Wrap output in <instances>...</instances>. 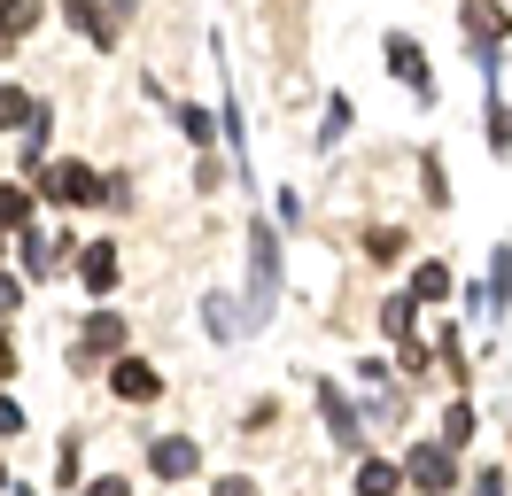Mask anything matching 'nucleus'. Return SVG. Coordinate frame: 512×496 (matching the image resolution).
I'll use <instances>...</instances> for the list:
<instances>
[{
  "label": "nucleus",
  "mask_w": 512,
  "mask_h": 496,
  "mask_svg": "<svg viewBox=\"0 0 512 496\" xmlns=\"http://www.w3.org/2000/svg\"><path fill=\"white\" fill-rule=\"evenodd\" d=\"M272 303H280V241L256 225V233H249V318H256V326L272 318Z\"/></svg>",
  "instance_id": "obj_1"
},
{
  "label": "nucleus",
  "mask_w": 512,
  "mask_h": 496,
  "mask_svg": "<svg viewBox=\"0 0 512 496\" xmlns=\"http://www.w3.org/2000/svg\"><path fill=\"white\" fill-rule=\"evenodd\" d=\"M404 481H412V489H427V496H450V481H458V458H450L443 442H419L412 458H404Z\"/></svg>",
  "instance_id": "obj_2"
},
{
  "label": "nucleus",
  "mask_w": 512,
  "mask_h": 496,
  "mask_svg": "<svg viewBox=\"0 0 512 496\" xmlns=\"http://www.w3.org/2000/svg\"><path fill=\"white\" fill-rule=\"evenodd\" d=\"M39 194L78 210V202H94V171H86V163H47V186H39Z\"/></svg>",
  "instance_id": "obj_3"
},
{
  "label": "nucleus",
  "mask_w": 512,
  "mask_h": 496,
  "mask_svg": "<svg viewBox=\"0 0 512 496\" xmlns=\"http://www.w3.org/2000/svg\"><path fill=\"white\" fill-rule=\"evenodd\" d=\"M148 465H156V473H163V481H187V473H194V465H202V450H194V442H187V434H163V442H156V450H148Z\"/></svg>",
  "instance_id": "obj_4"
},
{
  "label": "nucleus",
  "mask_w": 512,
  "mask_h": 496,
  "mask_svg": "<svg viewBox=\"0 0 512 496\" xmlns=\"http://www.w3.org/2000/svg\"><path fill=\"white\" fill-rule=\"evenodd\" d=\"M319 411H326V427H334V442H342V450H357V442H365V427H357V411L342 403V388H334V380H319Z\"/></svg>",
  "instance_id": "obj_5"
},
{
  "label": "nucleus",
  "mask_w": 512,
  "mask_h": 496,
  "mask_svg": "<svg viewBox=\"0 0 512 496\" xmlns=\"http://www.w3.org/2000/svg\"><path fill=\"white\" fill-rule=\"evenodd\" d=\"M117 341H125V318H117V310H101L94 326H86V334H78V365H94V357H109V349H117Z\"/></svg>",
  "instance_id": "obj_6"
},
{
  "label": "nucleus",
  "mask_w": 512,
  "mask_h": 496,
  "mask_svg": "<svg viewBox=\"0 0 512 496\" xmlns=\"http://www.w3.org/2000/svg\"><path fill=\"white\" fill-rule=\"evenodd\" d=\"M78 279H86L94 295H109V287H117V248H109V241H94L86 256H78Z\"/></svg>",
  "instance_id": "obj_7"
},
{
  "label": "nucleus",
  "mask_w": 512,
  "mask_h": 496,
  "mask_svg": "<svg viewBox=\"0 0 512 496\" xmlns=\"http://www.w3.org/2000/svg\"><path fill=\"white\" fill-rule=\"evenodd\" d=\"M396 489H404V473H396L388 458H365V465H357V496H396Z\"/></svg>",
  "instance_id": "obj_8"
},
{
  "label": "nucleus",
  "mask_w": 512,
  "mask_h": 496,
  "mask_svg": "<svg viewBox=\"0 0 512 496\" xmlns=\"http://www.w3.org/2000/svg\"><path fill=\"white\" fill-rule=\"evenodd\" d=\"M156 388H163V380L148 365H132V357L117 365V396H125V403H156Z\"/></svg>",
  "instance_id": "obj_9"
},
{
  "label": "nucleus",
  "mask_w": 512,
  "mask_h": 496,
  "mask_svg": "<svg viewBox=\"0 0 512 496\" xmlns=\"http://www.w3.org/2000/svg\"><path fill=\"white\" fill-rule=\"evenodd\" d=\"M388 70H396V78H412V86H427V62H419V47L404 39V31L388 39Z\"/></svg>",
  "instance_id": "obj_10"
},
{
  "label": "nucleus",
  "mask_w": 512,
  "mask_h": 496,
  "mask_svg": "<svg viewBox=\"0 0 512 496\" xmlns=\"http://www.w3.org/2000/svg\"><path fill=\"white\" fill-rule=\"evenodd\" d=\"M412 310H419L412 295H388V303H381V334L388 341H412Z\"/></svg>",
  "instance_id": "obj_11"
},
{
  "label": "nucleus",
  "mask_w": 512,
  "mask_h": 496,
  "mask_svg": "<svg viewBox=\"0 0 512 496\" xmlns=\"http://www.w3.org/2000/svg\"><path fill=\"white\" fill-rule=\"evenodd\" d=\"M70 24L86 31V39H94V47H109V39H117V31H109V16H101L94 0H70Z\"/></svg>",
  "instance_id": "obj_12"
},
{
  "label": "nucleus",
  "mask_w": 512,
  "mask_h": 496,
  "mask_svg": "<svg viewBox=\"0 0 512 496\" xmlns=\"http://www.w3.org/2000/svg\"><path fill=\"white\" fill-rule=\"evenodd\" d=\"M32 24H39V0H0V31L8 39H24Z\"/></svg>",
  "instance_id": "obj_13"
},
{
  "label": "nucleus",
  "mask_w": 512,
  "mask_h": 496,
  "mask_svg": "<svg viewBox=\"0 0 512 496\" xmlns=\"http://www.w3.org/2000/svg\"><path fill=\"white\" fill-rule=\"evenodd\" d=\"M450 295V272L443 264H419V279H412V303H443Z\"/></svg>",
  "instance_id": "obj_14"
},
{
  "label": "nucleus",
  "mask_w": 512,
  "mask_h": 496,
  "mask_svg": "<svg viewBox=\"0 0 512 496\" xmlns=\"http://www.w3.org/2000/svg\"><path fill=\"white\" fill-rule=\"evenodd\" d=\"M466 434H474V411H466V403H450V411H443V450H458Z\"/></svg>",
  "instance_id": "obj_15"
},
{
  "label": "nucleus",
  "mask_w": 512,
  "mask_h": 496,
  "mask_svg": "<svg viewBox=\"0 0 512 496\" xmlns=\"http://www.w3.org/2000/svg\"><path fill=\"white\" fill-rule=\"evenodd\" d=\"M202 310H210V334H218V341H233V334H241V318H233V303H225V295H210Z\"/></svg>",
  "instance_id": "obj_16"
},
{
  "label": "nucleus",
  "mask_w": 512,
  "mask_h": 496,
  "mask_svg": "<svg viewBox=\"0 0 512 496\" xmlns=\"http://www.w3.org/2000/svg\"><path fill=\"white\" fill-rule=\"evenodd\" d=\"M8 124H32V101L16 86H0V132H8Z\"/></svg>",
  "instance_id": "obj_17"
},
{
  "label": "nucleus",
  "mask_w": 512,
  "mask_h": 496,
  "mask_svg": "<svg viewBox=\"0 0 512 496\" xmlns=\"http://www.w3.org/2000/svg\"><path fill=\"white\" fill-rule=\"evenodd\" d=\"M32 217V194H16V186H0V225H24Z\"/></svg>",
  "instance_id": "obj_18"
},
{
  "label": "nucleus",
  "mask_w": 512,
  "mask_h": 496,
  "mask_svg": "<svg viewBox=\"0 0 512 496\" xmlns=\"http://www.w3.org/2000/svg\"><path fill=\"white\" fill-rule=\"evenodd\" d=\"M373 256H381V264H396V256H404V233H396V225H388V233H373Z\"/></svg>",
  "instance_id": "obj_19"
},
{
  "label": "nucleus",
  "mask_w": 512,
  "mask_h": 496,
  "mask_svg": "<svg viewBox=\"0 0 512 496\" xmlns=\"http://www.w3.org/2000/svg\"><path fill=\"white\" fill-rule=\"evenodd\" d=\"M16 303H24V279H16V272H0V310H16Z\"/></svg>",
  "instance_id": "obj_20"
},
{
  "label": "nucleus",
  "mask_w": 512,
  "mask_h": 496,
  "mask_svg": "<svg viewBox=\"0 0 512 496\" xmlns=\"http://www.w3.org/2000/svg\"><path fill=\"white\" fill-rule=\"evenodd\" d=\"M474 496H505V465H489V473L474 481Z\"/></svg>",
  "instance_id": "obj_21"
},
{
  "label": "nucleus",
  "mask_w": 512,
  "mask_h": 496,
  "mask_svg": "<svg viewBox=\"0 0 512 496\" xmlns=\"http://www.w3.org/2000/svg\"><path fill=\"white\" fill-rule=\"evenodd\" d=\"M0 434H24V411H16L8 396H0Z\"/></svg>",
  "instance_id": "obj_22"
},
{
  "label": "nucleus",
  "mask_w": 512,
  "mask_h": 496,
  "mask_svg": "<svg viewBox=\"0 0 512 496\" xmlns=\"http://www.w3.org/2000/svg\"><path fill=\"white\" fill-rule=\"evenodd\" d=\"M218 496H256V481H241V473H233V481H218Z\"/></svg>",
  "instance_id": "obj_23"
},
{
  "label": "nucleus",
  "mask_w": 512,
  "mask_h": 496,
  "mask_svg": "<svg viewBox=\"0 0 512 496\" xmlns=\"http://www.w3.org/2000/svg\"><path fill=\"white\" fill-rule=\"evenodd\" d=\"M8 372H16V341L0 334V380H8Z\"/></svg>",
  "instance_id": "obj_24"
},
{
  "label": "nucleus",
  "mask_w": 512,
  "mask_h": 496,
  "mask_svg": "<svg viewBox=\"0 0 512 496\" xmlns=\"http://www.w3.org/2000/svg\"><path fill=\"white\" fill-rule=\"evenodd\" d=\"M86 496H132V489H125V481H94Z\"/></svg>",
  "instance_id": "obj_25"
},
{
  "label": "nucleus",
  "mask_w": 512,
  "mask_h": 496,
  "mask_svg": "<svg viewBox=\"0 0 512 496\" xmlns=\"http://www.w3.org/2000/svg\"><path fill=\"white\" fill-rule=\"evenodd\" d=\"M0 489H8V465H0Z\"/></svg>",
  "instance_id": "obj_26"
},
{
  "label": "nucleus",
  "mask_w": 512,
  "mask_h": 496,
  "mask_svg": "<svg viewBox=\"0 0 512 496\" xmlns=\"http://www.w3.org/2000/svg\"><path fill=\"white\" fill-rule=\"evenodd\" d=\"M8 496H24V489H8Z\"/></svg>",
  "instance_id": "obj_27"
}]
</instances>
